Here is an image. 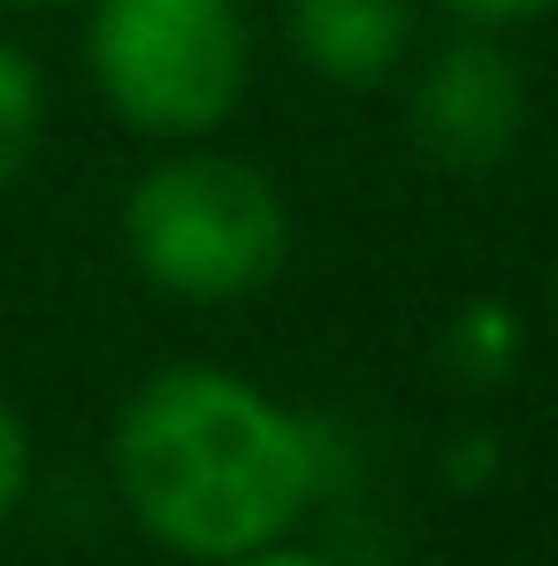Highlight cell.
Masks as SVG:
<instances>
[{"mask_svg": "<svg viewBox=\"0 0 558 566\" xmlns=\"http://www.w3.org/2000/svg\"><path fill=\"white\" fill-rule=\"evenodd\" d=\"M107 474L146 544L222 566L283 544L322 482V429L269 382L222 360H169L138 382L107 429Z\"/></svg>", "mask_w": 558, "mask_h": 566, "instance_id": "1", "label": "cell"}, {"mask_svg": "<svg viewBox=\"0 0 558 566\" xmlns=\"http://www.w3.org/2000/svg\"><path fill=\"white\" fill-rule=\"evenodd\" d=\"M123 253L161 298L238 306L283 276L291 207L261 161L222 154L214 138L161 146V161L123 191Z\"/></svg>", "mask_w": 558, "mask_h": 566, "instance_id": "2", "label": "cell"}, {"mask_svg": "<svg viewBox=\"0 0 558 566\" xmlns=\"http://www.w3.org/2000/svg\"><path fill=\"white\" fill-rule=\"evenodd\" d=\"M85 77L146 146L214 138L253 93V15L245 0H85Z\"/></svg>", "mask_w": 558, "mask_h": 566, "instance_id": "3", "label": "cell"}, {"mask_svg": "<svg viewBox=\"0 0 558 566\" xmlns=\"http://www.w3.org/2000/svg\"><path fill=\"white\" fill-rule=\"evenodd\" d=\"M528 138V70L497 31L436 39L406 62V146L436 177H489Z\"/></svg>", "mask_w": 558, "mask_h": 566, "instance_id": "4", "label": "cell"}, {"mask_svg": "<svg viewBox=\"0 0 558 566\" xmlns=\"http://www.w3.org/2000/svg\"><path fill=\"white\" fill-rule=\"evenodd\" d=\"M283 46L329 93H382L421 54V0H283Z\"/></svg>", "mask_w": 558, "mask_h": 566, "instance_id": "5", "label": "cell"}, {"mask_svg": "<svg viewBox=\"0 0 558 566\" xmlns=\"http://www.w3.org/2000/svg\"><path fill=\"white\" fill-rule=\"evenodd\" d=\"M39 138H46V77H39V62L0 31V191L39 161Z\"/></svg>", "mask_w": 558, "mask_h": 566, "instance_id": "6", "label": "cell"}, {"mask_svg": "<svg viewBox=\"0 0 558 566\" xmlns=\"http://www.w3.org/2000/svg\"><path fill=\"white\" fill-rule=\"evenodd\" d=\"M429 8H444L460 31H497V39L536 31L544 15H558V0H429Z\"/></svg>", "mask_w": 558, "mask_h": 566, "instance_id": "7", "label": "cell"}, {"mask_svg": "<svg viewBox=\"0 0 558 566\" xmlns=\"http://www.w3.org/2000/svg\"><path fill=\"white\" fill-rule=\"evenodd\" d=\"M23 497H31V429H23V413L0 398V528L15 521Z\"/></svg>", "mask_w": 558, "mask_h": 566, "instance_id": "8", "label": "cell"}, {"mask_svg": "<svg viewBox=\"0 0 558 566\" xmlns=\"http://www.w3.org/2000/svg\"><path fill=\"white\" fill-rule=\"evenodd\" d=\"M222 566H337L329 552H306V544H269V552H245V559H222Z\"/></svg>", "mask_w": 558, "mask_h": 566, "instance_id": "9", "label": "cell"}, {"mask_svg": "<svg viewBox=\"0 0 558 566\" xmlns=\"http://www.w3.org/2000/svg\"><path fill=\"white\" fill-rule=\"evenodd\" d=\"M0 8H70V0H0Z\"/></svg>", "mask_w": 558, "mask_h": 566, "instance_id": "10", "label": "cell"}]
</instances>
